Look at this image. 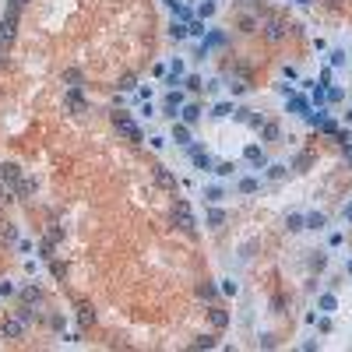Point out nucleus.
Instances as JSON below:
<instances>
[{
	"instance_id": "obj_1",
	"label": "nucleus",
	"mask_w": 352,
	"mask_h": 352,
	"mask_svg": "<svg viewBox=\"0 0 352 352\" xmlns=\"http://www.w3.org/2000/svg\"><path fill=\"white\" fill-rule=\"evenodd\" d=\"M113 127H116V130H120V134H123V138H130V141H144V134H141V127H138L134 120H130V116H127V113H113Z\"/></svg>"
},
{
	"instance_id": "obj_2",
	"label": "nucleus",
	"mask_w": 352,
	"mask_h": 352,
	"mask_svg": "<svg viewBox=\"0 0 352 352\" xmlns=\"http://www.w3.org/2000/svg\"><path fill=\"white\" fill-rule=\"evenodd\" d=\"M173 222L180 226L183 232H194V215H190L187 201H176V208H173Z\"/></svg>"
},
{
	"instance_id": "obj_3",
	"label": "nucleus",
	"mask_w": 352,
	"mask_h": 352,
	"mask_svg": "<svg viewBox=\"0 0 352 352\" xmlns=\"http://www.w3.org/2000/svg\"><path fill=\"white\" fill-rule=\"evenodd\" d=\"M183 92H180V88H173V92L166 95V102H162V106H166V116H169V120H176V116H180V109H183Z\"/></svg>"
},
{
	"instance_id": "obj_4",
	"label": "nucleus",
	"mask_w": 352,
	"mask_h": 352,
	"mask_svg": "<svg viewBox=\"0 0 352 352\" xmlns=\"http://www.w3.org/2000/svg\"><path fill=\"white\" fill-rule=\"evenodd\" d=\"M243 158H246L254 169H268V155L261 152V144H246V148H243Z\"/></svg>"
},
{
	"instance_id": "obj_5",
	"label": "nucleus",
	"mask_w": 352,
	"mask_h": 352,
	"mask_svg": "<svg viewBox=\"0 0 352 352\" xmlns=\"http://www.w3.org/2000/svg\"><path fill=\"white\" fill-rule=\"evenodd\" d=\"M201 113H204V109L197 106V102H183V109H180V120H183L187 127H194V123L201 120Z\"/></svg>"
},
{
	"instance_id": "obj_6",
	"label": "nucleus",
	"mask_w": 352,
	"mask_h": 352,
	"mask_svg": "<svg viewBox=\"0 0 352 352\" xmlns=\"http://www.w3.org/2000/svg\"><path fill=\"white\" fill-rule=\"evenodd\" d=\"M306 109H310V99H306V95H296V92H292L289 99H285V113H306Z\"/></svg>"
},
{
	"instance_id": "obj_7",
	"label": "nucleus",
	"mask_w": 352,
	"mask_h": 352,
	"mask_svg": "<svg viewBox=\"0 0 352 352\" xmlns=\"http://www.w3.org/2000/svg\"><path fill=\"white\" fill-rule=\"evenodd\" d=\"M14 28H18V18L4 14V21H0V46H7V42L14 39Z\"/></svg>"
},
{
	"instance_id": "obj_8",
	"label": "nucleus",
	"mask_w": 352,
	"mask_h": 352,
	"mask_svg": "<svg viewBox=\"0 0 352 352\" xmlns=\"http://www.w3.org/2000/svg\"><path fill=\"white\" fill-rule=\"evenodd\" d=\"M21 331H25V320H21V317L4 320V328H0V334H4V338H21Z\"/></svg>"
},
{
	"instance_id": "obj_9",
	"label": "nucleus",
	"mask_w": 352,
	"mask_h": 352,
	"mask_svg": "<svg viewBox=\"0 0 352 352\" xmlns=\"http://www.w3.org/2000/svg\"><path fill=\"white\" fill-rule=\"evenodd\" d=\"M173 141H176V144H183V148H187L190 141H194V138H190V127H187L183 120H180V123L173 120Z\"/></svg>"
},
{
	"instance_id": "obj_10",
	"label": "nucleus",
	"mask_w": 352,
	"mask_h": 352,
	"mask_svg": "<svg viewBox=\"0 0 352 352\" xmlns=\"http://www.w3.org/2000/svg\"><path fill=\"white\" fill-rule=\"evenodd\" d=\"M204 46H208V50L226 46V32H222V28H211V32H204Z\"/></svg>"
},
{
	"instance_id": "obj_11",
	"label": "nucleus",
	"mask_w": 352,
	"mask_h": 352,
	"mask_svg": "<svg viewBox=\"0 0 352 352\" xmlns=\"http://www.w3.org/2000/svg\"><path fill=\"white\" fill-rule=\"evenodd\" d=\"M317 310H320V314H334V310H338V299H334V292L317 296Z\"/></svg>"
},
{
	"instance_id": "obj_12",
	"label": "nucleus",
	"mask_w": 352,
	"mask_h": 352,
	"mask_svg": "<svg viewBox=\"0 0 352 352\" xmlns=\"http://www.w3.org/2000/svg\"><path fill=\"white\" fill-rule=\"evenodd\" d=\"M282 35H285V21H282V18H268V39L278 42Z\"/></svg>"
},
{
	"instance_id": "obj_13",
	"label": "nucleus",
	"mask_w": 352,
	"mask_h": 352,
	"mask_svg": "<svg viewBox=\"0 0 352 352\" xmlns=\"http://www.w3.org/2000/svg\"><path fill=\"white\" fill-rule=\"evenodd\" d=\"M208 320H211V328L222 331V328L229 324V314H226V310H218V306H211V310H208Z\"/></svg>"
},
{
	"instance_id": "obj_14",
	"label": "nucleus",
	"mask_w": 352,
	"mask_h": 352,
	"mask_svg": "<svg viewBox=\"0 0 352 352\" xmlns=\"http://www.w3.org/2000/svg\"><path fill=\"white\" fill-rule=\"evenodd\" d=\"M67 106L74 109V113H81L85 109V99H81V88H67Z\"/></svg>"
},
{
	"instance_id": "obj_15",
	"label": "nucleus",
	"mask_w": 352,
	"mask_h": 352,
	"mask_svg": "<svg viewBox=\"0 0 352 352\" xmlns=\"http://www.w3.org/2000/svg\"><path fill=\"white\" fill-rule=\"evenodd\" d=\"M232 113H236V106H232V102H215V106H211V116H215V120H226V116H232Z\"/></svg>"
},
{
	"instance_id": "obj_16",
	"label": "nucleus",
	"mask_w": 352,
	"mask_h": 352,
	"mask_svg": "<svg viewBox=\"0 0 352 352\" xmlns=\"http://www.w3.org/2000/svg\"><path fill=\"white\" fill-rule=\"evenodd\" d=\"M261 138H264V141H278V138H282V130H278V123H275V120H264Z\"/></svg>"
},
{
	"instance_id": "obj_17",
	"label": "nucleus",
	"mask_w": 352,
	"mask_h": 352,
	"mask_svg": "<svg viewBox=\"0 0 352 352\" xmlns=\"http://www.w3.org/2000/svg\"><path fill=\"white\" fill-rule=\"evenodd\" d=\"M204 201H208V204H218V201H226V187H204Z\"/></svg>"
},
{
	"instance_id": "obj_18",
	"label": "nucleus",
	"mask_w": 352,
	"mask_h": 352,
	"mask_svg": "<svg viewBox=\"0 0 352 352\" xmlns=\"http://www.w3.org/2000/svg\"><path fill=\"white\" fill-rule=\"evenodd\" d=\"M0 180H7V183H14V180H21V169L14 166V162H4L0 166Z\"/></svg>"
},
{
	"instance_id": "obj_19",
	"label": "nucleus",
	"mask_w": 352,
	"mask_h": 352,
	"mask_svg": "<svg viewBox=\"0 0 352 352\" xmlns=\"http://www.w3.org/2000/svg\"><path fill=\"white\" fill-rule=\"evenodd\" d=\"M155 183H158V187H169V190H173V187H176V176H173L169 169H162V166H158V169H155Z\"/></svg>"
},
{
	"instance_id": "obj_20",
	"label": "nucleus",
	"mask_w": 352,
	"mask_h": 352,
	"mask_svg": "<svg viewBox=\"0 0 352 352\" xmlns=\"http://www.w3.org/2000/svg\"><path fill=\"white\" fill-rule=\"evenodd\" d=\"M285 229H289V232H303V229H306V215H296V211H292V215L285 218Z\"/></svg>"
},
{
	"instance_id": "obj_21",
	"label": "nucleus",
	"mask_w": 352,
	"mask_h": 352,
	"mask_svg": "<svg viewBox=\"0 0 352 352\" xmlns=\"http://www.w3.org/2000/svg\"><path fill=\"white\" fill-rule=\"evenodd\" d=\"M328 226V215L324 211H310L306 215V229H324Z\"/></svg>"
},
{
	"instance_id": "obj_22",
	"label": "nucleus",
	"mask_w": 352,
	"mask_h": 352,
	"mask_svg": "<svg viewBox=\"0 0 352 352\" xmlns=\"http://www.w3.org/2000/svg\"><path fill=\"white\" fill-rule=\"evenodd\" d=\"M169 11L176 14V21H190V18H194V11H190L187 4H180V0H176V4H169Z\"/></svg>"
},
{
	"instance_id": "obj_23",
	"label": "nucleus",
	"mask_w": 352,
	"mask_h": 352,
	"mask_svg": "<svg viewBox=\"0 0 352 352\" xmlns=\"http://www.w3.org/2000/svg\"><path fill=\"white\" fill-rule=\"evenodd\" d=\"M187 32L194 35V39H204V32H208V28H204V21H201V18H190V21H187Z\"/></svg>"
},
{
	"instance_id": "obj_24",
	"label": "nucleus",
	"mask_w": 352,
	"mask_h": 352,
	"mask_svg": "<svg viewBox=\"0 0 352 352\" xmlns=\"http://www.w3.org/2000/svg\"><path fill=\"white\" fill-rule=\"evenodd\" d=\"M64 81H67V88H81V70L78 67H67L64 70Z\"/></svg>"
},
{
	"instance_id": "obj_25",
	"label": "nucleus",
	"mask_w": 352,
	"mask_h": 352,
	"mask_svg": "<svg viewBox=\"0 0 352 352\" xmlns=\"http://www.w3.org/2000/svg\"><path fill=\"white\" fill-rule=\"evenodd\" d=\"M257 190H261V183L254 180V176H243L240 180V194H257Z\"/></svg>"
},
{
	"instance_id": "obj_26",
	"label": "nucleus",
	"mask_w": 352,
	"mask_h": 352,
	"mask_svg": "<svg viewBox=\"0 0 352 352\" xmlns=\"http://www.w3.org/2000/svg\"><path fill=\"white\" fill-rule=\"evenodd\" d=\"M204 222H208V226H222V222H226V211H222V208H208Z\"/></svg>"
},
{
	"instance_id": "obj_27",
	"label": "nucleus",
	"mask_w": 352,
	"mask_h": 352,
	"mask_svg": "<svg viewBox=\"0 0 352 352\" xmlns=\"http://www.w3.org/2000/svg\"><path fill=\"white\" fill-rule=\"evenodd\" d=\"M190 32H187V21H173L169 25V39H187Z\"/></svg>"
},
{
	"instance_id": "obj_28",
	"label": "nucleus",
	"mask_w": 352,
	"mask_h": 352,
	"mask_svg": "<svg viewBox=\"0 0 352 352\" xmlns=\"http://www.w3.org/2000/svg\"><path fill=\"white\" fill-rule=\"evenodd\" d=\"M317 130H320V134H331V138H334V134H338V120H331V116H324Z\"/></svg>"
},
{
	"instance_id": "obj_29",
	"label": "nucleus",
	"mask_w": 352,
	"mask_h": 352,
	"mask_svg": "<svg viewBox=\"0 0 352 352\" xmlns=\"http://www.w3.org/2000/svg\"><path fill=\"white\" fill-rule=\"evenodd\" d=\"M211 173L226 180V176H232V173H236V162H215V169H211Z\"/></svg>"
},
{
	"instance_id": "obj_30",
	"label": "nucleus",
	"mask_w": 352,
	"mask_h": 352,
	"mask_svg": "<svg viewBox=\"0 0 352 352\" xmlns=\"http://www.w3.org/2000/svg\"><path fill=\"white\" fill-rule=\"evenodd\" d=\"M197 296H201V299H215V296H218V285H211V282L197 285Z\"/></svg>"
},
{
	"instance_id": "obj_31",
	"label": "nucleus",
	"mask_w": 352,
	"mask_h": 352,
	"mask_svg": "<svg viewBox=\"0 0 352 352\" xmlns=\"http://www.w3.org/2000/svg\"><path fill=\"white\" fill-rule=\"evenodd\" d=\"M215 14V0H201V7H197V18L204 21V18H211Z\"/></svg>"
},
{
	"instance_id": "obj_32",
	"label": "nucleus",
	"mask_w": 352,
	"mask_h": 352,
	"mask_svg": "<svg viewBox=\"0 0 352 352\" xmlns=\"http://www.w3.org/2000/svg\"><path fill=\"white\" fill-rule=\"evenodd\" d=\"M328 60H331V67H345V50H331Z\"/></svg>"
},
{
	"instance_id": "obj_33",
	"label": "nucleus",
	"mask_w": 352,
	"mask_h": 352,
	"mask_svg": "<svg viewBox=\"0 0 352 352\" xmlns=\"http://www.w3.org/2000/svg\"><path fill=\"white\" fill-rule=\"evenodd\" d=\"M120 88H123V92H138V78H134V74H123V78H120Z\"/></svg>"
},
{
	"instance_id": "obj_34",
	"label": "nucleus",
	"mask_w": 352,
	"mask_h": 352,
	"mask_svg": "<svg viewBox=\"0 0 352 352\" xmlns=\"http://www.w3.org/2000/svg\"><path fill=\"white\" fill-rule=\"evenodd\" d=\"M187 88H190V92H201V88H204V81H201V74H187V81H183Z\"/></svg>"
},
{
	"instance_id": "obj_35",
	"label": "nucleus",
	"mask_w": 352,
	"mask_h": 352,
	"mask_svg": "<svg viewBox=\"0 0 352 352\" xmlns=\"http://www.w3.org/2000/svg\"><path fill=\"white\" fill-rule=\"evenodd\" d=\"M310 102H317V106H324V102H328V92H324L320 85H314V95H310Z\"/></svg>"
},
{
	"instance_id": "obj_36",
	"label": "nucleus",
	"mask_w": 352,
	"mask_h": 352,
	"mask_svg": "<svg viewBox=\"0 0 352 352\" xmlns=\"http://www.w3.org/2000/svg\"><path fill=\"white\" fill-rule=\"evenodd\" d=\"M285 169H289V166L275 162V166H268V176H271V180H282V176H285Z\"/></svg>"
},
{
	"instance_id": "obj_37",
	"label": "nucleus",
	"mask_w": 352,
	"mask_h": 352,
	"mask_svg": "<svg viewBox=\"0 0 352 352\" xmlns=\"http://www.w3.org/2000/svg\"><path fill=\"white\" fill-rule=\"evenodd\" d=\"M194 349H215V334H201L194 342Z\"/></svg>"
},
{
	"instance_id": "obj_38",
	"label": "nucleus",
	"mask_w": 352,
	"mask_h": 352,
	"mask_svg": "<svg viewBox=\"0 0 352 352\" xmlns=\"http://www.w3.org/2000/svg\"><path fill=\"white\" fill-rule=\"evenodd\" d=\"M218 292H226V296H236L240 285H236V282H222V285H218Z\"/></svg>"
},
{
	"instance_id": "obj_39",
	"label": "nucleus",
	"mask_w": 352,
	"mask_h": 352,
	"mask_svg": "<svg viewBox=\"0 0 352 352\" xmlns=\"http://www.w3.org/2000/svg\"><path fill=\"white\" fill-rule=\"evenodd\" d=\"M169 70H173V74H180V78H183V70H187V64L180 60V56H176V60L169 64Z\"/></svg>"
},
{
	"instance_id": "obj_40",
	"label": "nucleus",
	"mask_w": 352,
	"mask_h": 352,
	"mask_svg": "<svg viewBox=\"0 0 352 352\" xmlns=\"http://www.w3.org/2000/svg\"><path fill=\"white\" fill-rule=\"evenodd\" d=\"M166 85H169V88H176V85H183V78H180V74H173V70H166Z\"/></svg>"
},
{
	"instance_id": "obj_41",
	"label": "nucleus",
	"mask_w": 352,
	"mask_h": 352,
	"mask_svg": "<svg viewBox=\"0 0 352 352\" xmlns=\"http://www.w3.org/2000/svg\"><path fill=\"white\" fill-rule=\"evenodd\" d=\"M328 92V102H342V88H324Z\"/></svg>"
},
{
	"instance_id": "obj_42",
	"label": "nucleus",
	"mask_w": 352,
	"mask_h": 352,
	"mask_svg": "<svg viewBox=\"0 0 352 352\" xmlns=\"http://www.w3.org/2000/svg\"><path fill=\"white\" fill-rule=\"evenodd\" d=\"M148 144H152L155 152H162V148H166V138H158V134H155V138H148Z\"/></svg>"
},
{
	"instance_id": "obj_43",
	"label": "nucleus",
	"mask_w": 352,
	"mask_h": 352,
	"mask_svg": "<svg viewBox=\"0 0 352 352\" xmlns=\"http://www.w3.org/2000/svg\"><path fill=\"white\" fill-rule=\"evenodd\" d=\"M328 85H331V67L320 70V88H328Z\"/></svg>"
},
{
	"instance_id": "obj_44",
	"label": "nucleus",
	"mask_w": 352,
	"mask_h": 352,
	"mask_svg": "<svg viewBox=\"0 0 352 352\" xmlns=\"http://www.w3.org/2000/svg\"><path fill=\"white\" fill-rule=\"evenodd\" d=\"M0 296H14V282H0Z\"/></svg>"
},
{
	"instance_id": "obj_45",
	"label": "nucleus",
	"mask_w": 352,
	"mask_h": 352,
	"mask_svg": "<svg viewBox=\"0 0 352 352\" xmlns=\"http://www.w3.org/2000/svg\"><path fill=\"white\" fill-rule=\"evenodd\" d=\"M240 25H243V32H254V28H257V18H243Z\"/></svg>"
},
{
	"instance_id": "obj_46",
	"label": "nucleus",
	"mask_w": 352,
	"mask_h": 352,
	"mask_svg": "<svg viewBox=\"0 0 352 352\" xmlns=\"http://www.w3.org/2000/svg\"><path fill=\"white\" fill-rule=\"evenodd\" d=\"M328 243H331V246H342V243H345V236H342V232H331Z\"/></svg>"
},
{
	"instance_id": "obj_47",
	"label": "nucleus",
	"mask_w": 352,
	"mask_h": 352,
	"mask_svg": "<svg viewBox=\"0 0 352 352\" xmlns=\"http://www.w3.org/2000/svg\"><path fill=\"white\" fill-rule=\"evenodd\" d=\"M21 296H25V299H39V289H35V285H28V289L21 292Z\"/></svg>"
},
{
	"instance_id": "obj_48",
	"label": "nucleus",
	"mask_w": 352,
	"mask_h": 352,
	"mask_svg": "<svg viewBox=\"0 0 352 352\" xmlns=\"http://www.w3.org/2000/svg\"><path fill=\"white\" fill-rule=\"evenodd\" d=\"M342 152H345V158L352 162V141H349V144H342Z\"/></svg>"
},
{
	"instance_id": "obj_49",
	"label": "nucleus",
	"mask_w": 352,
	"mask_h": 352,
	"mask_svg": "<svg viewBox=\"0 0 352 352\" xmlns=\"http://www.w3.org/2000/svg\"><path fill=\"white\" fill-rule=\"evenodd\" d=\"M292 4H299V7H310V4H314V0H292Z\"/></svg>"
},
{
	"instance_id": "obj_50",
	"label": "nucleus",
	"mask_w": 352,
	"mask_h": 352,
	"mask_svg": "<svg viewBox=\"0 0 352 352\" xmlns=\"http://www.w3.org/2000/svg\"><path fill=\"white\" fill-rule=\"evenodd\" d=\"M345 271H349V275H352V257H349V261H345Z\"/></svg>"
},
{
	"instance_id": "obj_51",
	"label": "nucleus",
	"mask_w": 352,
	"mask_h": 352,
	"mask_svg": "<svg viewBox=\"0 0 352 352\" xmlns=\"http://www.w3.org/2000/svg\"><path fill=\"white\" fill-rule=\"evenodd\" d=\"M345 116H349V123H352V109H349V113H345Z\"/></svg>"
},
{
	"instance_id": "obj_52",
	"label": "nucleus",
	"mask_w": 352,
	"mask_h": 352,
	"mask_svg": "<svg viewBox=\"0 0 352 352\" xmlns=\"http://www.w3.org/2000/svg\"><path fill=\"white\" fill-rule=\"evenodd\" d=\"M18 4H25V0H18Z\"/></svg>"
}]
</instances>
